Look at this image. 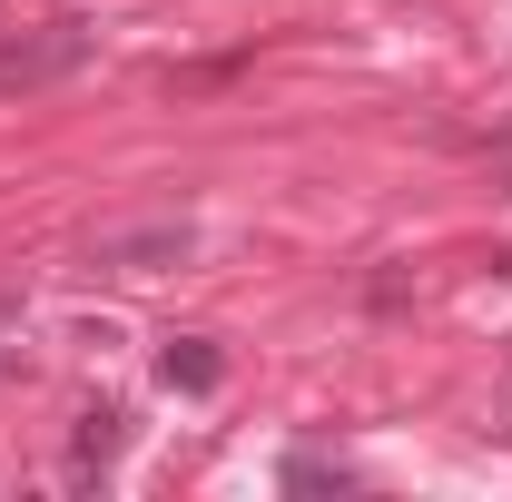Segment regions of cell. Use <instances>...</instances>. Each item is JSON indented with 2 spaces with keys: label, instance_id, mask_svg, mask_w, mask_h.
Returning a JSON list of instances; mask_svg holds the SVG:
<instances>
[{
  "label": "cell",
  "instance_id": "obj_2",
  "mask_svg": "<svg viewBox=\"0 0 512 502\" xmlns=\"http://www.w3.org/2000/svg\"><path fill=\"white\" fill-rule=\"evenodd\" d=\"M188 256H197V217H148V227L89 237V266L99 276H158V266H188Z\"/></svg>",
  "mask_w": 512,
  "mask_h": 502
},
{
  "label": "cell",
  "instance_id": "obj_6",
  "mask_svg": "<svg viewBox=\"0 0 512 502\" xmlns=\"http://www.w3.org/2000/svg\"><path fill=\"white\" fill-rule=\"evenodd\" d=\"M227 79H237V60H207V69H168L158 89H178V99H188V89H227Z\"/></svg>",
  "mask_w": 512,
  "mask_h": 502
},
{
  "label": "cell",
  "instance_id": "obj_5",
  "mask_svg": "<svg viewBox=\"0 0 512 502\" xmlns=\"http://www.w3.org/2000/svg\"><path fill=\"white\" fill-rule=\"evenodd\" d=\"M276 483H286V493H355V463H335V453H286Z\"/></svg>",
  "mask_w": 512,
  "mask_h": 502
},
{
  "label": "cell",
  "instance_id": "obj_3",
  "mask_svg": "<svg viewBox=\"0 0 512 502\" xmlns=\"http://www.w3.org/2000/svg\"><path fill=\"white\" fill-rule=\"evenodd\" d=\"M158 384H168V394H217V384H227V355H217L207 335H168V355H158Z\"/></svg>",
  "mask_w": 512,
  "mask_h": 502
},
{
  "label": "cell",
  "instance_id": "obj_4",
  "mask_svg": "<svg viewBox=\"0 0 512 502\" xmlns=\"http://www.w3.org/2000/svg\"><path fill=\"white\" fill-rule=\"evenodd\" d=\"M119 443H128V414H119V404H89V414H79V434H69V483H89Z\"/></svg>",
  "mask_w": 512,
  "mask_h": 502
},
{
  "label": "cell",
  "instance_id": "obj_7",
  "mask_svg": "<svg viewBox=\"0 0 512 502\" xmlns=\"http://www.w3.org/2000/svg\"><path fill=\"white\" fill-rule=\"evenodd\" d=\"M503 434H512V404H503Z\"/></svg>",
  "mask_w": 512,
  "mask_h": 502
},
{
  "label": "cell",
  "instance_id": "obj_1",
  "mask_svg": "<svg viewBox=\"0 0 512 502\" xmlns=\"http://www.w3.org/2000/svg\"><path fill=\"white\" fill-rule=\"evenodd\" d=\"M99 50V30L89 20H40V30H20V40H0V99H30V89H60L79 79Z\"/></svg>",
  "mask_w": 512,
  "mask_h": 502
}]
</instances>
